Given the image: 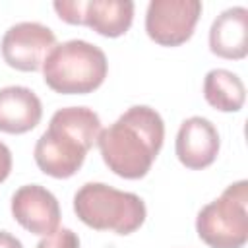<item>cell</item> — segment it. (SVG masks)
Returning a JSON list of instances; mask_svg holds the SVG:
<instances>
[{"instance_id": "11", "label": "cell", "mask_w": 248, "mask_h": 248, "mask_svg": "<svg viewBox=\"0 0 248 248\" xmlns=\"http://www.w3.org/2000/svg\"><path fill=\"white\" fill-rule=\"evenodd\" d=\"M209 50L227 60H242L248 54V10L244 6L227 8L213 19Z\"/></svg>"}, {"instance_id": "8", "label": "cell", "mask_w": 248, "mask_h": 248, "mask_svg": "<svg viewBox=\"0 0 248 248\" xmlns=\"http://www.w3.org/2000/svg\"><path fill=\"white\" fill-rule=\"evenodd\" d=\"M56 46V35L50 27L39 21H19L8 27L2 37L4 62L19 72H37L45 58Z\"/></svg>"}, {"instance_id": "16", "label": "cell", "mask_w": 248, "mask_h": 248, "mask_svg": "<svg viewBox=\"0 0 248 248\" xmlns=\"http://www.w3.org/2000/svg\"><path fill=\"white\" fill-rule=\"evenodd\" d=\"M0 248H23V244L8 231H0Z\"/></svg>"}, {"instance_id": "2", "label": "cell", "mask_w": 248, "mask_h": 248, "mask_svg": "<svg viewBox=\"0 0 248 248\" xmlns=\"http://www.w3.org/2000/svg\"><path fill=\"white\" fill-rule=\"evenodd\" d=\"M101 130V118L93 108H58L35 143L37 167L52 178L74 176L81 169L87 151L97 143Z\"/></svg>"}, {"instance_id": "5", "label": "cell", "mask_w": 248, "mask_h": 248, "mask_svg": "<svg viewBox=\"0 0 248 248\" xmlns=\"http://www.w3.org/2000/svg\"><path fill=\"white\" fill-rule=\"evenodd\" d=\"M196 232L209 248H242L248 240V182L229 184L198 211Z\"/></svg>"}, {"instance_id": "12", "label": "cell", "mask_w": 248, "mask_h": 248, "mask_svg": "<svg viewBox=\"0 0 248 248\" xmlns=\"http://www.w3.org/2000/svg\"><path fill=\"white\" fill-rule=\"evenodd\" d=\"M43 118L41 99L23 85H8L0 89V132L25 134L37 128Z\"/></svg>"}, {"instance_id": "10", "label": "cell", "mask_w": 248, "mask_h": 248, "mask_svg": "<svg viewBox=\"0 0 248 248\" xmlns=\"http://www.w3.org/2000/svg\"><path fill=\"white\" fill-rule=\"evenodd\" d=\"M219 132L211 120L203 116H190L180 124L174 151L186 169L202 170L213 165L219 155Z\"/></svg>"}, {"instance_id": "6", "label": "cell", "mask_w": 248, "mask_h": 248, "mask_svg": "<svg viewBox=\"0 0 248 248\" xmlns=\"http://www.w3.org/2000/svg\"><path fill=\"white\" fill-rule=\"evenodd\" d=\"M52 8L62 21L87 25L108 39L124 35L134 21L132 0H56Z\"/></svg>"}, {"instance_id": "14", "label": "cell", "mask_w": 248, "mask_h": 248, "mask_svg": "<svg viewBox=\"0 0 248 248\" xmlns=\"http://www.w3.org/2000/svg\"><path fill=\"white\" fill-rule=\"evenodd\" d=\"M35 248H79V236L72 229H56L52 234L39 240Z\"/></svg>"}, {"instance_id": "9", "label": "cell", "mask_w": 248, "mask_h": 248, "mask_svg": "<svg viewBox=\"0 0 248 248\" xmlns=\"http://www.w3.org/2000/svg\"><path fill=\"white\" fill-rule=\"evenodd\" d=\"M14 219L31 234L48 236L60 225V205L56 196L41 184L17 188L10 203Z\"/></svg>"}, {"instance_id": "1", "label": "cell", "mask_w": 248, "mask_h": 248, "mask_svg": "<svg viewBox=\"0 0 248 248\" xmlns=\"http://www.w3.org/2000/svg\"><path fill=\"white\" fill-rule=\"evenodd\" d=\"M163 140L165 122L161 114L147 105H136L101 130L97 145L108 170L120 178L138 180L151 170Z\"/></svg>"}, {"instance_id": "4", "label": "cell", "mask_w": 248, "mask_h": 248, "mask_svg": "<svg viewBox=\"0 0 248 248\" xmlns=\"http://www.w3.org/2000/svg\"><path fill=\"white\" fill-rule=\"evenodd\" d=\"M74 211L83 225L116 234H132L147 217L145 203L138 194L122 192L103 182L83 184L74 194Z\"/></svg>"}, {"instance_id": "3", "label": "cell", "mask_w": 248, "mask_h": 248, "mask_svg": "<svg viewBox=\"0 0 248 248\" xmlns=\"http://www.w3.org/2000/svg\"><path fill=\"white\" fill-rule=\"evenodd\" d=\"M41 70L45 83L52 91L60 95H87L103 85L108 62L97 45L72 39L56 45Z\"/></svg>"}, {"instance_id": "15", "label": "cell", "mask_w": 248, "mask_h": 248, "mask_svg": "<svg viewBox=\"0 0 248 248\" xmlns=\"http://www.w3.org/2000/svg\"><path fill=\"white\" fill-rule=\"evenodd\" d=\"M10 172H12V151L4 141H0V184L10 176Z\"/></svg>"}, {"instance_id": "7", "label": "cell", "mask_w": 248, "mask_h": 248, "mask_svg": "<svg viewBox=\"0 0 248 248\" xmlns=\"http://www.w3.org/2000/svg\"><path fill=\"white\" fill-rule=\"evenodd\" d=\"M200 0H151L145 12V31L161 46L186 43L202 16Z\"/></svg>"}, {"instance_id": "13", "label": "cell", "mask_w": 248, "mask_h": 248, "mask_svg": "<svg viewBox=\"0 0 248 248\" xmlns=\"http://www.w3.org/2000/svg\"><path fill=\"white\" fill-rule=\"evenodd\" d=\"M203 97L215 110L238 112L246 99V87L231 70L215 68L203 78Z\"/></svg>"}]
</instances>
